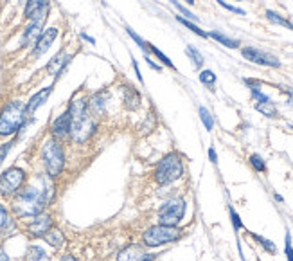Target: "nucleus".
Returning a JSON list of instances; mask_svg holds the SVG:
<instances>
[{
  "label": "nucleus",
  "instance_id": "nucleus-39",
  "mask_svg": "<svg viewBox=\"0 0 293 261\" xmlns=\"http://www.w3.org/2000/svg\"><path fill=\"white\" fill-rule=\"evenodd\" d=\"M209 158H210V162L212 164L218 162V155H216V150L214 148H209Z\"/></svg>",
  "mask_w": 293,
  "mask_h": 261
},
{
  "label": "nucleus",
  "instance_id": "nucleus-15",
  "mask_svg": "<svg viewBox=\"0 0 293 261\" xmlns=\"http://www.w3.org/2000/svg\"><path fill=\"white\" fill-rule=\"evenodd\" d=\"M144 256H146L144 247L128 245V247H125L123 251H119V254H117V260H115V261H140Z\"/></svg>",
  "mask_w": 293,
  "mask_h": 261
},
{
  "label": "nucleus",
  "instance_id": "nucleus-18",
  "mask_svg": "<svg viewBox=\"0 0 293 261\" xmlns=\"http://www.w3.org/2000/svg\"><path fill=\"white\" fill-rule=\"evenodd\" d=\"M43 240L47 243H49L50 247H54V249H61L63 247V243H65V236H63V232L60 231V229H50L47 234L43 236Z\"/></svg>",
  "mask_w": 293,
  "mask_h": 261
},
{
  "label": "nucleus",
  "instance_id": "nucleus-46",
  "mask_svg": "<svg viewBox=\"0 0 293 261\" xmlns=\"http://www.w3.org/2000/svg\"><path fill=\"white\" fill-rule=\"evenodd\" d=\"M275 200H277V202H284V198L281 197V195H275Z\"/></svg>",
  "mask_w": 293,
  "mask_h": 261
},
{
  "label": "nucleus",
  "instance_id": "nucleus-8",
  "mask_svg": "<svg viewBox=\"0 0 293 261\" xmlns=\"http://www.w3.org/2000/svg\"><path fill=\"white\" fill-rule=\"evenodd\" d=\"M24 182H25V171L22 168L13 166V168L5 169L0 175V195L5 198L15 197L16 193H20Z\"/></svg>",
  "mask_w": 293,
  "mask_h": 261
},
{
  "label": "nucleus",
  "instance_id": "nucleus-24",
  "mask_svg": "<svg viewBox=\"0 0 293 261\" xmlns=\"http://www.w3.org/2000/svg\"><path fill=\"white\" fill-rule=\"evenodd\" d=\"M185 52H187L189 58L193 59V63H194V67H196V69H200V67L204 65V56L200 54V51L196 49V47H193V45H187Z\"/></svg>",
  "mask_w": 293,
  "mask_h": 261
},
{
  "label": "nucleus",
  "instance_id": "nucleus-2",
  "mask_svg": "<svg viewBox=\"0 0 293 261\" xmlns=\"http://www.w3.org/2000/svg\"><path fill=\"white\" fill-rule=\"evenodd\" d=\"M69 115H70V132L69 135L72 137L74 143H84L88 141L97 130V123L95 119L90 115L88 106L84 99H72L69 106Z\"/></svg>",
  "mask_w": 293,
  "mask_h": 261
},
{
  "label": "nucleus",
  "instance_id": "nucleus-9",
  "mask_svg": "<svg viewBox=\"0 0 293 261\" xmlns=\"http://www.w3.org/2000/svg\"><path fill=\"white\" fill-rule=\"evenodd\" d=\"M241 54H243L245 59H249L252 63L264 65V67H281V61H279L275 56L268 54V52H264V51L255 49V47H245V49L241 51Z\"/></svg>",
  "mask_w": 293,
  "mask_h": 261
},
{
  "label": "nucleus",
  "instance_id": "nucleus-28",
  "mask_svg": "<svg viewBox=\"0 0 293 261\" xmlns=\"http://www.w3.org/2000/svg\"><path fill=\"white\" fill-rule=\"evenodd\" d=\"M250 236H252L257 243H261V245H263V249L266 252H270V254H277V249H275V245H273L270 240H266V238H263V236H259V234H253V232H250Z\"/></svg>",
  "mask_w": 293,
  "mask_h": 261
},
{
  "label": "nucleus",
  "instance_id": "nucleus-44",
  "mask_svg": "<svg viewBox=\"0 0 293 261\" xmlns=\"http://www.w3.org/2000/svg\"><path fill=\"white\" fill-rule=\"evenodd\" d=\"M0 261H11L9 256H7V254H5L4 251H0Z\"/></svg>",
  "mask_w": 293,
  "mask_h": 261
},
{
  "label": "nucleus",
  "instance_id": "nucleus-43",
  "mask_svg": "<svg viewBox=\"0 0 293 261\" xmlns=\"http://www.w3.org/2000/svg\"><path fill=\"white\" fill-rule=\"evenodd\" d=\"M284 92L288 94V99H290V103L293 104V89H284Z\"/></svg>",
  "mask_w": 293,
  "mask_h": 261
},
{
  "label": "nucleus",
  "instance_id": "nucleus-12",
  "mask_svg": "<svg viewBox=\"0 0 293 261\" xmlns=\"http://www.w3.org/2000/svg\"><path fill=\"white\" fill-rule=\"evenodd\" d=\"M106 99H108V92H106V90H101V92L94 94V96L90 98V101H86V106H88L90 115H94V117H101V115H105Z\"/></svg>",
  "mask_w": 293,
  "mask_h": 261
},
{
  "label": "nucleus",
  "instance_id": "nucleus-31",
  "mask_svg": "<svg viewBox=\"0 0 293 261\" xmlns=\"http://www.w3.org/2000/svg\"><path fill=\"white\" fill-rule=\"evenodd\" d=\"M200 81L204 85H207V87H212L216 83V74H214L212 70H202L200 72Z\"/></svg>",
  "mask_w": 293,
  "mask_h": 261
},
{
  "label": "nucleus",
  "instance_id": "nucleus-36",
  "mask_svg": "<svg viewBox=\"0 0 293 261\" xmlns=\"http://www.w3.org/2000/svg\"><path fill=\"white\" fill-rule=\"evenodd\" d=\"M11 148H13V143H5V144H2V146H0V164L4 162L5 155L9 153Z\"/></svg>",
  "mask_w": 293,
  "mask_h": 261
},
{
  "label": "nucleus",
  "instance_id": "nucleus-10",
  "mask_svg": "<svg viewBox=\"0 0 293 261\" xmlns=\"http://www.w3.org/2000/svg\"><path fill=\"white\" fill-rule=\"evenodd\" d=\"M50 229H52V218H50V214H45V212L36 214V216L33 218V222L29 223V227H27L29 234L40 236V238H43Z\"/></svg>",
  "mask_w": 293,
  "mask_h": 261
},
{
  "label": "nucleus",
  "instance_id": "nucleus-20",
  "mask_svg": "<svg viewBox=\"0 0 293 261\" xmlns=\"http://www.w3.org/2000/svg\"><path fill=\"white\" fill-rule=\"evenodd\" d=\"M25 260L27 261H47L49 256H47V252L38 245H31L27 249V254H25Z\"/></svg>",
  "mask_w": 293,
  "mask_h": 261
},
{
  "label": "nucleus",
  "instance_id": "nucleus-37",
  "mask_svg": "<svg viewBox=\"0 0 293 261\" xmlns=\"http://www.w3.org/2000/svg\"><path fill=\"white\" fill-rule=\"evenodd\" d=\"M7 218H9V214H7V209H5L4 206H0V231H2L4 223L7 222Z\"/></svg>",
  "mask_w": 293,
  "mask_h": 261
},
{
  "label": "nucleus",
  "instance_id": "nucleus-29",
  "mask_svg": "<svg viewBox=\"0 0 293 261\" xmlns=\"http://www.w3.org/2000/svg\"><path fill=\"white\" fill-rule=\"evenodd\" d=\"M250 164H252V168L255 169V171H261V173L266 171V162H264L263 157H261V155H257V153L250 155Z\"/></svg>",
  "mask_w": 293,
  "mask_h": 261
},
{
  "label": "nucleus",
  "instance_id": "nucleus-6",
  "mask_svg": "<svg viewBox=\"0 0 293 261\" xmlns=\"http://www.w3.org/2000/svg\"><path fill=\"white\" fill-rule=\"evenodd\" d=\"M182 236V231L178 227H169V225H153L149 227L148 231L142 234V242H144L146 247L153 249V247H160L166 245V243H173L176 240H180Z\"/></svg>",
  "mask_w": 293,
  "mask_h": 261
},
{
  "label": "nucleus",
  "instance_id": "nucleus-27",
  "mask_svg": "<svg viewBox=\"0 0 293 261\" xmlns=\"http://www.w3.org/2000/svg\"><path fill=\"white\" fill-rule=\"evenodd\" d=\"M176 20H178V22H180V24H182V25H185L187 29H191V31H193V33H196V35H198V36H202V38H207V36H209V35H207V33H205V31L200 29L198 25L193 24L191 20L184 18V16H176Z\"/></svg>",
  "mask_w": 293,
  "mask_h": 261
},
{
  "label": "nucleus",
  "instance_id": "nucleus-41",
  "mask_svg": "<svg viewBox=\"0 0 293 261\" xmlns=\"http://www.w3.org/2000/svg\"><path fill=\"white\" fill-rule=\"evenodd\" d=\"M81 38H83L84 42H88V44H92V45L95 44V38H92V36H88V35H84V33H81Z\"/></svg>",
  "mask_w": 293,
  "mask_h": 261
},
{
  "label": "nucleus",
  "instance_id": "nucleus-42",
  "mask_svg": "<svg viewBox=\"0 0 293 261\" xmlns=\"http://www.w3.org/2000/svg\"><path fill=\"white\" fill-rule=\"evenodd\" d=\"M155 260H157V256H155V254H146V256L142 258L140 261H155Z\"/></svg>",
  "mask_w": 293,
  "mask_h": 261
},
{
  "label": "nucleus",
  "instance_id": "nucleus-16",
  "mask_svg": "<svg viewBox=\"0 0 293 261\" xmlns=\"http://www.w3.org/2000/svg\"><path fill=\"white\" fill-rule=\"evenodd\" d=\"M52 135L54 139H61V137H67L70 132V115L69 112H63L60 117L56 119L54 123H52Z\"/></svg>",
  "mask_w": 293,
  "mask_h": 261
},
{
  "label": "nucleus",
  "instance_id": "nucleus-11",
  "mask_svg": "<svg viewBox=\"0 0 293 261\" xmlns=\"http://www.w3.org/2000/svg\"><path fill=\"white\" fill-rule=\"evenodd\" d=\"M56 36H58V29H56V27L45 29L43 33L40 35V38L36 40L35 49H33V56H35V58H38V56L45 54V52L50 49V45H52V42L56 40Z\"/></svg>",
  "mask_w": 293,
  "mask_h": 261
},
{
  "label": "nucleus",
  "instance_id": "nucleus-33",
  "mask_svg": "<svg viewBox=\"0 0 293 261\" xmlns=\"http://www.w3.org/2000/svg\"><path fill=\"white\" fill-rule=\"evenodd\" d=\"M229 212H230V220H232V225H234V231H239V229H243V222H241V218L239 214L236 212L232 206L229 207Z\"/></svg>",
  "mask_w": 293,
  "mask_h": 261
},
{
  "label": "nucleus",
  "instance_id": "nucleus-1",
  "mask_svg": "<svg viewBox=\"0 0 293 261\" xmlns=\"http://www.w3.org/2000/svg\"><path fill=\"white\" fill-rule=\"evenodd\" d=\"M52 195H54V187L47 182H43V187H25L24 191L16 193L13 211L18 218H35L36 214L43 212V207L50 202Z\"/></svg>",
  "mask_w": 293,
  "mask_h": 261
},
{
  "label": "nucleus",
  "instance_id": "nucleus-19",
  "mask_svg": "<svg viewBox=\"0 0 293 261\" xmlns=\"http://www.w3.org/2000/svg\"><path fill=\"white\" fill-rule=\"evenodd\" d=\"M255 110L259 113H263L264 117H277V108L275 104L272 103V99H266V101H257L255 103Z\"/></svg>",
  "mask_w": 293,
  "mask_h": 261
},
{
  "label": "nucleus",
  "instance_id": "nucleus-13",
  "mask_svg": "<svg viewBox=\"0 0 293 261\" xmlns=\"http://www.w3.org/2000/svg\"><path fill=\"white\" fill-rule=\"evenodd\" d=\"M70 58H72V56L67 54V51H60V52H58L54 58L50 59L49 63H47V67H45V69H47V72H49L50 76H60L61 72L65 70V67L69 65Z\"/></svg>",
  "mask_w": 293,
  "mask_h": 261
},
{
  "label": "nucleus",
  "instance_id": "nucleus-26",
  "mask_svg": "<svg viewBox=\"0 0 293 261\" xmlns=\"http://www.w3.org/2000/svg\"><path fill=\"white\" fill-rule=\"evenodd\" d=\"M126 33H128V35H129V38L133 40L135 44L139 45V47H140V51H142V52H144V54L148 56V54H149V44H146L144 40L140 38V36L137 35V33H135L133 29H129V27H126Z\"/></svg>",
  "mask_w": 293,
  "mask_h": 261
},
{
  "label": "nucleus",
  "instance_id": "nucleus-23",
  "mask_svg": "<svg viewBox=\"0 0 293 261\" xmlns=\"http://www.w3.org/2000/svg\"><path fill=\"white\" fill-rule=\"evenodd\" d=\"M149 52H151V54H155V56H157V58L160 59V63H162V65H166V67H169V69L176 70V67H174V63H173V61H171V59H169L167 56H166L164 52H162V51H160V49H157V47H155V45H151V44H149Z\"/></svg>",
  "mask_w": 293,
  "mask_h": 261
},
{
  "label": "nucleus",
  "instance_id": "nucleus-14",
  "mask_svg": "<svg viewBox=\"0 0 293 261\" xmlns=\"http://www.w3.org/2000/svg\"><path fill=\"white\" fill-rule=\"evenodd\" d=\"M50 92H52V87H45V89H42L40 92H36L33 98L29 99V103H25V110H27V115H33V113L36 112V110L40 108L42 104L49 99Z\"/></svg>",
  "mask_w": 293,
  "mask_h": 261
},
{
  "label": "nucleus",
  "instance_id": "nucleus-35",
  "mask_svg": "<svg viewBox=\"0 0 293 261\" xmlns=\"http://www.w3.org/2000/svg\"><path fill=\"white\" fill-rule=\"evenodd\" d=\"M221 7H225L227 11H230V13H236V15H245V11L243 9H239V7H236V5H230V4H227V2H223V0H216Z\"/></svg>",
  "mask_w": 293,
  "mask_h": 261
},
{
  "label": "nucleus",
  "instance_id": "nucleus-40",
  "mask_svg": "<svg viewBox=\"0 0 293 261\" xmlns=\"http://www.w3.org/2000/svg\"><path fill=\"white\" fill-rule=\"evenodd\" d=\"M144 59H146V61H148V65H149V67H151V69L160 70V65L155 63V61H153V59H151V58H149V56H144Z\"/></svg>",
  "mask_w": 293,
  "mask_h": 261
},
{
  "label": "nucleus",
  "instance_id": "nucleus-4",
  "mask_svg": "<svg viewBox=\"0 0 293 261\" xmlns=\"http://www.w3.org/2000/svg\"><path fill=\"white\" fill-rule=\"evenodd\" d=\"M184 175V162L178 153H167L160 158L157 168H155V180L160 186L176 182Z\"/></svg>",
  "mask_w": 293,
  "mask_h": 261
},
{
  "label": "nucleus",
  "instance_id": "nucleus-38",
  "mask_svg": "<svg viewBox=\"0 0 293 261\" xmlns=\"http://www.w3.org/2000/svg\"><path fill=\"white\" fill-rule=\"evenodd\" d=\"M131 65H133V69H135V74H137V79H139L140 83H144V79H142V76H140V69H139V63H137V59L131 56Z\"/></svg>",
  "mask_w": 293,
  "mask_h": 261
},
{
  "label": "nucleus",
  "instance_id": "nucleus-17",
  "mask_svg": "<svg viewBox=\"0 0 293 261\" xmlns=\"http://www.w3.org/2000/svg\"><path fill=\"white\" fill-rule=\"evenodd\" d=\"M47 7H49V0H27L25 2L24 16L31 20L35 15H38L40 11L47 9Z\"/></svg>",
  "mask_w": 293,
  "mask_h": 261
},
{
  "label": "nucleus",
  "instance_id": "nucleus-25",
  "mask_svg": "<svg viewBox=\"0 0 293 261\" xmlns=\"http://www.w3.org/2000/svg\"><path fill=\"white\" fill-rule=\"evenodd\" d=\"M200 117H202V123H204L205 130L210 132L214 128V119H212V113L209 110L205 108V106H200Z\"/></svg>",
  "mask_w": 293,
  "mask_h": 261
},
{
  "label": "nucleus",
  "instance_id": "nucleus-5",
  "mask_svg": "<svg viewBox=\"0 0 293 261\" xmlns=\"http://www.w3.org/2000/svg\"><path fill=\"white\" fill-rule=\"evenodd\" d=\"M42 158H43V166L47 169V175L50 178L60 177L65 168V153L63 148H61V144L58 143V139L52 137L43 144Z\"/></svg>",
  "mask_w": 293,
  "mask_h": 261
},
{
  "label": "nucleus",
  "instance_id": "nucleus-3",
  "mask_svg": "<svg viewBox=\"0 0 293 261\" xmlns=\"http://www.w3.org/2000/svg\"><path fill=\"white\" fill-rule=\"evenodd\" d=\"M27 119L25 103L22 101H11L0 112V137L13 135L22 128Z\"/></svg>",
  "mask_w": 293,
  "mask_h": 261
},
{
  "label": "nucleus",
  "instance_id": "nucleus-7",
  "mask_svg": "<svg viewBox=\"0 0 293 261\" xmlns=\"http://www.w3.org/2000/svg\"><path fill=\"white\" fill-rule=\"evenodd\" d=\"M185 214L184 198H169L159 209V223L169 227H176Z\"/></svg>",
  "mask_w": 293,
  "mask_h": 261
},
{
  "label": "nucleus",
  "instance_id": "nucleus-32",
  "mask_svg": "<svg viewBox=\"0 0 293 261\" xmlns=\"http://www.w3.org/2000/svg\"><path fill=\"white\" fill-rule=\"evenodd\" d=\"M169 2H171V4H173L174 7H176V9H178L180 13H182V15H184V16H187V20H198V16H196V15H193V13H191V11H189L187 7H184V5L180 4L178 0H169Z\"/></svg>",
  "mask_w": 293,
  "mask_h": 261
},
{
  "label": "nucleus",
  "instance_id": "nucleus-34",
  "mask_svg": "<svg viewBox=\"0 0 293 261\" xmlns=\"http://www.w3.org/2000/svg\"><path fill=\"white\" fill-rule=\"evenodd\" d=\"M284 252L288 256V261H293V245H292V234L286 232V238H284Z\"/></svg>",
  "mask_w": 293,
  "mask_h": 261
},
{
  "label": "nucleus",
  "instance_id": "nucleus-22",
  "mask_svg": "<svg viewBox=\"0 0 293 261\" xmlns=\"http://www.w3.org/2000/svg\"><path fill=\"white\" fill-rule=\"evenodd\" d=\"M266 16H268V20L272 22V24H277V25H283V27H286V29L293 31V24L290 22V20L283 18L281 15H277V13H273V11H266Z\"/></svg>",
  "mask_w": 293,
  "mask_h": 261
},
{
  "label": "nucleus",
  "instance_id": "nucleus-45",
  "mask_svg": "<svg viewBox=\"0 0 293 261\" xmlns=\"http://www.w3.org/2000/svg\"><path fill=\"white\" fill-rule=\"evenodd\" d=\"M60 261H78V260H76L74 256H70V254H67V256H63Z\"/></svg>",
  "mask_w": 293,
  "mask_h": 261
},
{
  "label": "nucleus",
  "instance_id": "nucleus-21",
  "mask_svg": "<svg viewBox=\"0 0 293 261\" xmlns=\"http://www.w3.org/2000/svg\"><path fill=\"white\" fill-rule=\"evenodd\" d=\"M210 38H214L216 42H219L221 45H225V47H230V49H236V47H239V42L234 38H229V36L221 35L219 31H210L209 33Z\"/></svg>",
  "mask_w": 293,
  "mask_h": 261
},
{
  "label": "nucleus",
  "instance_id": "nucleus-30",
  "mask_svg": "<svg viewBox=\"0 0 293 261\" xmlns=\"http://www.w3.org/2000/svg\"><path fill=\"white\" fill-rule=\"evenodd\" d=\"M125 101L128 103V108H137V104L140 103V94L135 92L133 89H128V96L125 98Z\"/></svg>",
  "mask_w": 293,
  "mask_h": 261
}]
</instances>
